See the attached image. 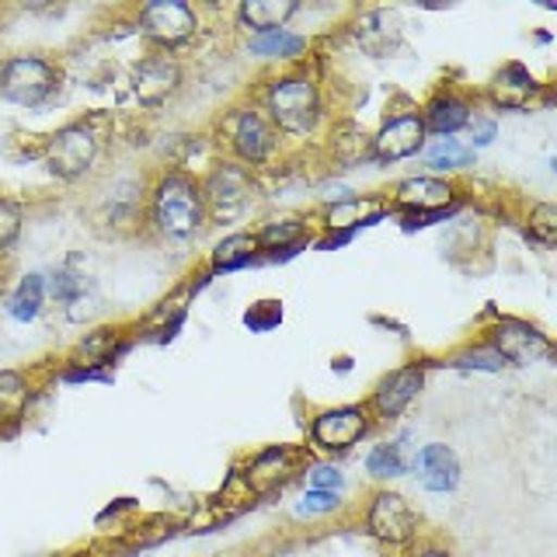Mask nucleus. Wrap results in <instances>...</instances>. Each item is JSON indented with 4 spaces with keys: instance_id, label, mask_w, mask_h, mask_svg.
Here are the masks:
<instances>
[{
    "instance_id": "18",
    "label": "nucleus",
    "mask_w": 557,
    "mask_h": 557,
    "mask_svg": "<svg viewBox=\"0 0 557 557\" xmlns=\"http://www.w3.org/2000/svg\"><path fill=\"white\" fill-rule=\"evenodd\" d=\"M356 42L362 46V52H370L373 60L391 57V52L400 46V22L391 11H370L362 14V22L356 25Z\"/></svg>"
},
{
    "instance_id": "13",
    "label": "nucleus",
    "mask_w": 557,
    "mask_h": 557,
    "mask_svg": "<svg viewBox=\"0 0 557 557\" xmlns=\"http://www.w3.org/2000/svg\"><path fill=\"white\" fill-rule=\"evenodd\" d=\"M422 387H425V370H422V366H418V362L400 366V370L387 373L376 383V391L370 397V408L380 418H397L400 411H408V405L418 394H422Z\"/></svg>"
},
{
    "instance_id": "34",
    "label": "nucleus",
    "mask_w": 557,
    "mask_h": 557,
    "mask_svg": "<svg viewBox=\"0 0 557 557\" xmlns=\"http://www.w3.org/2000/svg\"><path fill=\"white\" fill-rule=\"evenodd\" d=\"M278 321H283V304H275V300H261L244 313V324L251 331H272Z\"/></svg>"
},
{
    "instance_id": "9",
    "label": "nucleus",
    "mask_w": 557,
    "mask_h": 557,
    "mask_svg": "<svg viewBox=\"0 0 557 557\" xmlns=\"http://www.w3.org/2000/svg\"><path fill=\"white\" fill-rule=\"evenodd\" d=\"M366 432H370V408L342 405V408H327L313 418L310 443L324 453H345V449H352Z\"/></svg>"
},
{
    "instance_id": "24",
    "label": "nucleus",
    "mask_w": 557,
    "mask_h": 557,
    "mask_svg": "<svg viewBox=\"0 0 557 557\" xmlns=\"http://www.w3.org/2000/svg\"><path fill=\"white\" fill-rule=\"evenodd\" d=\"M42 300H46V275L39 272H32L25 275L22 283H17V289L11 293V300H8V313L14 321H35L42 313Z\"/></svg>"
},
{
    "instance_id": "6",
    "label": "nucleus",
    "mask_w": 557,
    "mask_h": 557,
    "mask_svg": "<svg viewBox=\"0 0 557 557\" xmlns=\"http://www.w3.org/2000/svg\"><path fill=\"white\" fill-rule=\"evenodd\" d=\"M98 161V133L84 122H70V126L57 129L46 144V168L52 178L60 182H77Z\"/></svg>"
},
{
    "instance_id": "39",
    "label": "nucleus",
    "mask_w": 557,
    "mask_h": 557,
    "mask_svg": "<svg viewBox=\"0 0 557 557\" xmlns=\"http://www.w3.org/2000/svg\"><path fill=\"white\" fill-rule=\"evenodd\" d=\"M414 557H453V554H449V550H440V547H429V550L414 554Z\"/></svg>"
},
{
    "instance_id": "21",
    "label": "nucleus",
    "mask_w": 557,
    "mask_h": 557,
    "mask_svg": "<svg viewBox=\"0 0 557 557\" xmlns=\"http://www.w3.org/2000/svg\"><path fill=\"white\" fill-rule=\"evenodd\" d=\"M380 216V202L376 199H356V196H348V199H338L335 206L327 209V231H342L335 237V244L348 240V234L356 231V226H366V223H373Z\"/></svg>"
},
{
    "instance_id": "2",
    "label": "nucleus",
    "mask_w": 557,
    "mask_h": 557,
    "mask_svg": "<svg viewBox=\"0 0 557 557\" xmlns=\"http://www.w3.org/2000/svg\"><path fill=\"white\" fill-rule=\"evenodd\" d=\"M265 112L275 133L307 136L321 122V91L307 74L275 77L265 87Z\"/></svg>"
},
{
    "instance_id": "10",
    "label": "nucleus",
    "mask_w": 557,
    "mask_h": 557,
    "mask_svg": "<svg viewBox=\"0 0 557 557\" xmlns=\"http://www.w3.org/2000/svg\"><path fill=\"white\" fill-rule=\"evenodd\" d=\"M487 348H495L502 356V362H516V366H530L550 356V338L540 327L527 324V321H512L505 318L492 327L487 335Z\"/></svg>"
},
{
    "instance_id": "3",
    "label": "nucleus",
    "mask_w": 557,
    "mask_h": 557,
    "mask_svg": "<svg viewBox=\"0 0 557 557\" xmlns=\"http://www.w3.org/2000/svg\"><path fill=\"white\" fill-rule=\"evenodd\" d=\"M202 202H206V220L213 223H237L258 199V182L251 168L237 161H220L213 171L199 182Z\"/></svg>"
},
{
    "instance_id": "17",
    "label": "nucleus",
    "mask_w": 557,
    "mask_h": 557,
    "mask_svg": "<svg viewBox=\"0 0 557 557\" xmlns=\"http://www.w3.org/2000/svg\"><path fill=\"white\" fill-rule=\"evenodd\" d=\"M327 150L335 157L338 168H359L366 161H373V136L366 133L359 122L342 119L327 133Z\"/></svg>"
},
{
    "instance_id": "19",
    "label": "nucleus",
    "mask_w": 557,
    "mask_h": 557,
    "mask_svg": "<svg viewBox=\"0 0 557 557\" xmlns=\"http://www.w3.org/2000/svg\"><path fill=\"white\" fill-rule=\"evenodd\" d=\"M470 122V104L460 98V95H435L429 104H425V112H422V126L425 133H435V136H453V133H460L463 126Z\"/></svg>"
},
{
    "instance_id": "12",
    "label": "nucleus",
    "mask_w": 557,
    "mask_h": 557,
    "mask_svg": "<svg viewBox=\"0 0 557 557\" xmlns=\"http://www.w3.org/2000/svg\"><path fill=\"white\" fill-rule=\"evenodd\" d=\"M425 126H422V115H394L383 122V129L373 136V161L380 164H397L405 157H414L418 150L425 147Z\"/></svg>"
},
{
    "instance_id": "36",
    "label": "nucleus",
    "mask_w": 557,
    "mask_h": 557,
    "mask_svg": "<svg viewBox=\"0 0 557 557\" xmlns=\"http://www.w3.org/2000/svg\"><path fill=\"white\" fill-rule=\"evenodd\" d=\"M338 509V495L335 492H310L304 495V502H300V512H307V516H318V512H335Z\"/></svg>"
},
{
    "instance_id": "37",
    "label": "nucleus",
    "mask_w": 557,
    "mask_h": 557,
    "mask_svg": "<svg viewBox=\"0 0 557 557\" xmlns=\"http://www.w3.org/2000/svg\"><path fill=\"white\" fill-rule=\"evenodd\" d=\"M310 484H313V492H335L342 484V470L331 463H318L310 470Z\"/></svg>"
},
{
    "instance_id": "33",
    "label": "nucleus",
    "mask_w": 557,
    "mask_h": 557,
    "mask_svg": "<svg viewBox=\"0 0 557 557\" xmlns=\"http://www.w3.org/2000/svg\"><path fill=\"white\" fill-rule=\"evenodd\" d=\"M22 206H17L14 199H4L0 196V251H8L11 244L17 240V234H22Z\"/></svg>"
},
{
    "instance_id": "30",
    "label": "nucleus",
    "mask_w": 557,
    "mask_h": 557,
    "mask_svg": "<svg viewBox=\"0 0 557 557\" xmlns=\"http://www.w3.org/2000/svg\"><path fill=\"white\" fill-rule=\"evenodd\" d=\"M527 234H530V240L540 244V248H554V240H557V209L550 202L533 206V213L527 220Z\"/></svg>"
},
{
    "instance_id": "16",
    "label": "nucleus",
    "mask_w": 557,
    "mask_h": 557,
    "mask_svg": "<svg viewBox=\"0 0 557 557\" xmlns=\"http://www.w3.org/2000/svg\"><path fill=\"white\" fill-rule=\"evenodd\" d=\"M414 470H418V481H422V487H429V492H453L460 481L457 453L443 443H429V446L418 449Z\"/></svg>"
},
{
    "instance_id": "11",
    "label": "nucleus",
    "mask_w": 557,
    "mask_h": 557,
    "mask_svg": "<svg viewBox=\"0 0 557 557\" xmlns=\"http://www.w3.org/2000/svg\"><path fill=\"white\" fill-rule=\"evenodd\" d=\"M366 527L383 544H408L418 533V512L408 505L405 495L397 492H376L370 512H366Z\"/></svg>"
},
{
    "instance_id": "27",
    "label": "nucleus",
    "mask_w": 557,
    "mask_h": 557,
    "mask_svg": "<svg viewBox=\"0 0 557 557\" xmlns=\"http://www.w3.org/2000/svg\"><path fill=\"white\" fill-rule=\"evenodd\" d=\"M425 164L432 171H460V168H470L474 164V150H470L467 144H460V139H440L429 153H425Z\"/></svg>"
},
{
    "instance_id": "14",
    "label": "nucleus",
    "mask_w": 557,
    "mask_h": 557,
    "mask_svg": "<svg viewBox=\"0 0 557 557\" xmlns=\"http://www.w3.org/2000/svg\"><path fill=\"white\" fill-rule=\"evenodd\" d=\"M536 91H540V84L522 63H505L492 77V84H487V98H492L495 109H505V112L527 109L536 98Z\"/></svg>"
},
{
    "instance_id": "35",
    "label": "nucleus",
    "mask_w": 557,
    "mask_h": 557,
    "mask_svg": "<svg viewBox=\"0 0 557 557\" xmlns=\"http://www.w3.org/2000/svg\"><path fill=\"white\" fill-rule=\"evenodd\" d=\"M49 293L57 296V300H63V304H77L81 293H84V278L74 275V272H66V269H60L57 275H52Z\"/></svg>"
},
{
    "instance_id": "32",
    "label": "nucleus",
    "mask_w": 557,
    "mask_h": 557,
    "mask_svg": "<svg viewBox=\"0 0 557 557\" xmlns=\"http://www.w3.org/2000/svg\"><path fill=\"white\" fill-rule=\"evenodd\" d=\"M112 345H115V331L112 327H101L95 331L91 338L81 342V356H84V370L87 366H101V362H109L112 359Z\"/></svg>"
},
{
    "instance_id": "1",
    "label": "nucleus",
    "mask_w": 557,
    "mask_h": 557,
    "mask_svg": "<svg viewBox=\"0 0 557 557\" xmlns=\"http://www.w3.org/2000/svg\"><path fill=\"white\" fill-rule=\"evenodd\" d=\"M150 223L168 240H188L206 226L199 182L185 171H168L150 191Z\"/></svg>"
},
{
    "instance_id": "28",
    "label": "nucleus",
    "mask_w": 557,
    "mask_h": 557,
    "mask_svg": "<svg viewBox=\"0 0 557 557\" xmlns=\"http://www.w3.org/2000/svg\"><path fill=\"white\" fill-rule=\"evenodd\" d=\"M405 453H400L397 443H380L370 449V457H366V470H370V478L376 481H391V478H400L405 474Z\"/></svg>"
},
{
    "instance_id": "25",
    "label": "nucleus",
    "mask_w": 557,
    "mask_h": 557,
    "mask_svg": "<svg viewBox=\"0 0 557 557\" xmlns=\"http://www.w3.org/2000/svg\"><path fill=\"white\" fill-rule=\"evenodd\" d=\"M304 49H307L304 35H293L286 28L269 32V35H255V39L248 42V52L258 60H296Z\"/></svg>"
},
{
    "instance_id": "22",
    "label": "nucleus",
    "mask_w": 557,
    "mask_h": 557,
    "mask_svg": "<svg viewBox=\"0 0 557 557\" xmlns=\"http://www.w3.org/2000/svg\"><path fill=\"white\" fill-rule=\"evenodd\" d=\"M293 463H296V453L289 446H272L265 453H258L251 470H248V484H255L258 492H265V487L289 478Z\"/></svg>"
},
{
    "instance_id": "5",
    "label": "nucleus",
    "mask_w": 557,
    "mask_h": 557,
    "mask_svg": "<svg viewBox=\"0 0 557 557\" xmlns=\"http://www.w3.org/2000/svg\"><path fill=\"white\" fill-rule=\"evenodd\" d=\"M220 133L226 136V147L234 150L237 164H244V168L265 164L269 157L275 153V144H278V133L269 122V115L258 112L255 104H251V109L226 112L220 119Z\"/></svg>"
},
{
    "instance_id": "15",
    "label": "nucleus",
    "mask_w": 557,
    "mask_h": 557,
    "mask_svg": "<svg viewBox=\"0 0 557 557\" xmlns=\"http://www.w3.org/2000/svg\"><path fill=\"white\" fill-rule=\"evenodd\" d=\"M449 202H453V185L443 178H408L394 191V206L408 209L414 216L440 213V209H446Z\"/></svg>"
},
{
    "instance_id": "26",
    "label": "nucleus",
    "mask_w": 557,
    "mask_h": 557,
    "mask_svg": "<svg viewBox=\"0 0 557 557\" xmlns=\"http://www.w3.org/2000/svg\"><path fill=\"white\" fill-rule=\"evenodd\" d=\"M255 237H258V248H265V251H293L307 240V223L296 216L275 220V223L261 226Z\"/></svg>"
},
{
    "instance_id": "29",
    "label": "nucleus",
    "mask_w": 557,
    "mask_h": 557,
    "mask_svg": "<svg viewBox=\"0 0 557 557\" xmlns=\"http://www.w3.org/2000/svg\"><path fill=\"white\" fill-rule=\"evenodd\" d=\"M25 400H28V383L22 373H0V418H17L25 411Z\"/></svg>"
},
{
    "instance_id": "31",
    "label": "nucleus",
    "mask_w": 557,
    "mask_h": 557,
    "mask_svg": "<svg viewBox=\"0 0 557 557\" xmlns=\"http://www.w3.org/2000/svg\"><path fill=\"white\" fill-rule=\"evenodd\" d=\"M446 366H453V370H481V373H498L502 370V356L495 352V348H470V352H460V356H453Z\"/></svg>"
},
{
    "instance_id": "7",
    "label": "nucleus",
    "mask_w": 557,
    "mask_h": 557,
    "mask_svg": "<svg viewBox=\"0 0 557 557\" xmlns=\"http://www.w3.org/2000/svg\"><path fill=\"white\" fill-rule=\"evenodd\" d=\"M129 87H133V98L144 104V109H161V104H168L178 95L182 63L168 57V52H150V57H144L129 70Z\"/></svg>"
},
{
    "instance_id": "8",
    "label": "nucleus",
    "mask_w": 557,
    "mask_h": 557,
    "mask_svg": "<svg viewBox=\"0 0 557 557\" xmlns=\"http://www.w3.org/2000/svg\"><path fill=\"white\" fill-rule=\"evenodd\" d=\"M136 25L150 42L168 49V46L188 42L191 35H196V28H199V17L188 4H182V0H153V4L139 8Z\"/></svg>"
},
{
    "instance_id": "23",
    "label": "nucleus",
    "mask_w": 557,
    "mask_h": 557,
    "mask_svg": "<svg viewBox=\"0 0 557 557\" xmlns=\"http://www.w3.org/2000/svg\"><path fill=\"white\" fill-rule=\"evenodd\" d=\"M258 237L255 234H231L223 237L216 248H213V258H209V265H213V272H237L244 265H251V261L258 258Z\"/></svg>"
},
{
    "instance_id": "20",
    "label": "nucleus",
    "mask_w": 557,
    "mask_h": 557,
    "mask_svg": "<svg viewBox=\"0 0 557 557\" xmlns=\"http://www.w3.org/2000/svg\"><path fill=\"white\" fill-rule=\"evenodd\" d=\"M296 11H300L296 0H244L237 17H240V25H248L255 35H269V32L286 28V22Z\"/></svg>"
},
{
    "instance_id": "38",
    "label": "nucleus",
    "mask_w": 557,
    "mask_h": 557,
    "mask_svg": "<svg viewBox=\"0 0 557 557\" xmlns=\"http://www.w3.org/2000/svg\"><path fill=\"white\" fill-rule=\"evenodd\" d=\"M470 136H474V147H487L495 139V122L492 119H478V115H470ZM470 147V150H474Z\"/></svg>"
},
{
    "instance_id": "4",
    "label": "nucleus",
    "mask_w": 557,
    "mask_h": 557,
    "mask_svg": "<svg viewBox=\"0 0 557 557\" xmlns=\"http://www.w3.org/2000/svg\"><path fill=\"white\" fill-rule=\"evenodd\" d=\"M63 74L42 57H11L0 63V98L22 109H39L57 95Z\"/></svg>"
}]
</instances>
